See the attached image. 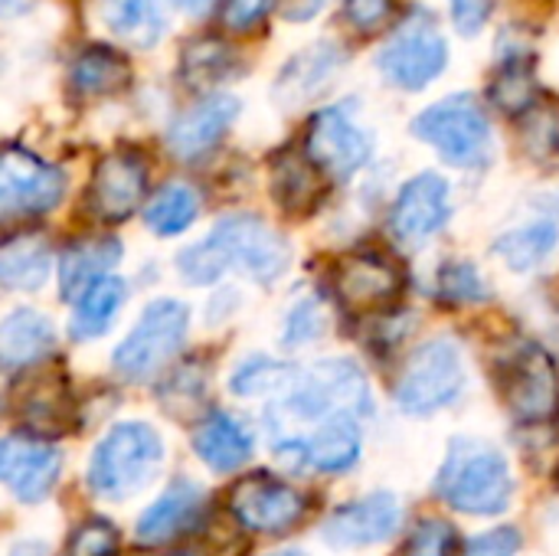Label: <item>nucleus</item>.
Masks as SVG:
<instances>
[{
    "label": "nucleus",
    "instance_id": "nucleus-1",
    "mask_svg": "<svg viewBox=\"0 0 559 556\" xmlns=\"http://www.w3.org/2000/svg\"><path fill=\"white\" fill-rule=\"evenodd\" d=\"M288 242L259 216L233 213L223 216L206 239L187 246L177 256V272L190 285H210L226 272H239L259 285H272L288 272Z\"/></svg>",
    "mask_w": 559,
    "mask_h": 556
},
{
    "label": "nucleus",
    "instance_id": "nucleus-2",
    "mask_svg": "<svg viewBox=\"0 0 559 556\" xmlns=\"http://www.w3.org/2000/svg\"><path fill=\"white\" fill-rule=\"evenodd\" d=\"M436 495L462 514L498 518L511 508L514 475L501 449L481 439H455L436 475Z\"/></svg>",
    "mask_w": 559,
    "mask_h": 556
},
{
    "label": "nucleus",
    "instance_id": "nucleus-3",
    "mask_svg": "<svg viewBox=\"0 0 559 556\" xmlns=\"http://www.w3.org/2000/svg\"><path fill=\"white\" fill-rule=\"evenodd\" d=\"M370 410V383L360 374V367L347 357H331L308 370H295L292 383L275 400L272 416H288L295 423H324L337 413L360 419Z\"/></svg>",
    "mask_w": 559,
    "mask_h": 556
},
{
    "label": "nucleus",
    "instance_id": "nucleus-4",
    "mask_svg": "<svg viewBox=\"0 0 559 556\" xmlns=\"http://www.w3.org/2000/svg\"><path fill=\"white\" fill-rule=\"evenodd\" d=\"M164 462V442L147 423H118L88 459V488L105 501H124L151 485Z\"/></svg>",
    "mask_w": 559,
    "mask_h": 556
},
{
    "label": "nucleus",
    "instance_id": "nucleus-5",
    "mask_svg": "<svg viewBox=\"0 0 559 556\" xmlns=\"http://www.w3.org/2000/svg\"><path fill=\"white\" fill-rule=\"evenodd\" d=\"M465 357L459 341L436 338L413 351L400 380H396V406L409 416H432L452 406L465 390Z\"/></svg>",
    "mask_w": 559,
    "mask_h": 556
},
{
    "label": "nucleus",
    "instance_id": "nucleus-6",
    "mask_svg": "<svg viewBox=\"0 0 559 556\" xmlns=\"http://www.w3.org/2000/svg\"><path fill=\"white\" fill-rule=\"evenodd\" d=\"M413 134L432 144L452 167H481L491 161V125L475 95H449L416 115Z\"/></svg>",
    "mask_w": 559,
    "mask_h": 556
},
{
    "label": "nucleus",
    "instance_id": "nucleus-7",
    "mask_svg": "<svg viewBox=\"0 0 559 556\" xmlns=\"http://www.w3.org/2000/svg\"><path fill=\"white\" fill-rule=\"evenodd\" d=\"M187 328H190V311L183 301L177 298L151 301L138 318V324L131 328V334L118 344L115 370L131 383L151 380L180 351V344L187 341Z\"/></svg>",
    "mask_w": 559,
    "mask_h": 556
},
{
    "label": "nucleus",
    "instance_id": "nucleus-8",
    "mask_svg": "<svg viewBox=\"0 0 559 556\" xmlns=\"http://www.w3.org/2000/svg\"><path fill=\"white\" fill-rule=\"evenodd\" d=\"M498 390L504 406L521 423H540L554 416L559 403V370L550 351L521 341L498 360Z\"/></svg>",
    "mask_w": 559,
    "mask_h": 556
},
{
    "label": "nucleus",
    "instance_id": "nucleus-9",
    "mask_svg": "<svg viewBox=\"0 0 559 556\" xmlns=\"http://www.w3.org/2000/svg\"><path fill=\"white\" fill-rule=\"evenodd\" d=\"M445 62H449V46L439 33V23L426 10H416L413 16H406L403 26L393 33V39L377 56L380 72L393 85L409 88V92L436 82L442 75Z\"/></svg>",
    "mask_w": 559,
    "mask_h": 556
},
{
    "label": "nucleus",
    "instance_id": "nucleus-10",
    "mask_svg": "<svg viewBox=\"0 0 559 556\" xmlns=\"http://www.w3.org/2000/svg\"><path fill=\"white\" fill-rule=\"evenodd\" d=\"M229 511L252 534H288L305 521L308 498L282 478L255 472L233 485Z\"/></svg>",
    "mask_w": 559,
    "mask_h": 556
},
{
    "label": "nucleus",
    "instance_id": "nucleus-11",
    "mask_svg": "<svg viewBox=\"0 0 559 556\" xmlns=\"http://www.w3.org/2000/svg\"><path fill=\"white\" fill-rule=\"evenodd\" d=\"M66 193V174L23 147H0V216L49 213Z\"/></svg>",
    "mask_w": 559,
    "mask_h": 556
},
{
    "label": "nucleus",
    "instance_id": "nucleus-12",
    "mask_svg": "<svg viewBox=\"0 0 559 556\" xmlns=\"http://www.w3.org/2000/svg\"><path fill=\"white\" fill-rule=\"evenodd\" d=\"M403 272L400 265L380 252V249H357L347 252L344 259H337L331 285L341 298V305L347 311H383L386 305H393L403 292Z\"/></svg>",
    "mask_w": 559,
    "mask_h": 556
},
{
    "label": "nucleus",
    "instance_id": "nucleus-13",
    "mask_svg": "<svg viewBox=\"0 0 559 556\" xmlns=\"http://www.w3.org/2000/svg\"><path fill=\"white\" fill-rule=\"evenodd\" d=\"M305 154L311 157V164L321 174H328L334 180H347L370 161V138L347 115L344 105H331L311 118L308 138H305Z\"/></svg>",
    "mask_w": 559,
    "mask_h": 556
},
{
    "label": "nucleus",
    "instance_id": "nucleus-14",
    "mask_svg": "<svg viewBox=\"0 0 559 556\" xmlns=\"http://www.w3.org/2000/svg\"><path fill=\"white\" fill-rule=\"evenodd\" d=\"M452 216L449 184L426 170L406 180L390 206V233L400 246H423L429 242Z\"/></svg>",
    "mask_w": 559,
    "mask_h": 556
},
{
    "label": "nucleus",
    "instance_id": "nucleus-15",
    "mask_svg": "<svg viewBox=\"0 0 559 556\" xmlns=\"http://www.w3.org/2000/svg\"><path fill=\"white\" fill-rule=\"evenodd\" d=\"M403 511L396 495L390 492H373L367 498L347 501L341 505L321 528V537L337 547V551H350V547H373L390 541L400 531Z\"/></svg>",
    "mask_w": 559,
    "mask_h": 556
},
{
    "label": "nucleus",
    "instance_id": "nucleus-16",
    "mask_svg": "<svg viewBox=\"0 0 559 556\" xmlns=\"http://www.w3.org/2000/svg\"><path fill=\"white\" fill-rule=\"evenodd\" d=\"M62 469L59 449L49 442H36L29 436H7L0 439V482L13 492L23 505H39Z\"/></svg>",
    "mask_w": 559,
    "mask_h": 556
},
{
    "label": "nucleus",
    "instance_id": "nucleus-17",
    "mask_svg": "<svg viewBox=\"0 0 559 556\" xmlns=\"http://www.w3.org/2000/svg\"><path fill=\"white\" fill-rule=\"evenodd\" d=\"M147 190V167L134 151H115L108 154L92 177L88 187V206L98 220L118 223L128 220Z\"/></svg>",
    "mask_w": 559,
    "mask_h": 556
},
{
    "label": "nucleus",
    "instance_id": "nucleus-18",
    "mask_svg": "<svg viewBox=\"0 0 559 556\" xmlns=\"http://www.w3.org/2000/svg\"><path fill=\"white\" fill-rule=\"evenodd\" d=\"M239 115V102L233 95H206L200 98L193 108H187L183 115H177V121L167 131V147L174 157L180 161H197L206 151H213L223 134L233 128Z\"/></svg>",
    "mask_w": 559,
    "mask_h": 556
},
{
    "label": "nucleus",
    "instance_id": "nucleus-19",
    "mask_svg": "<svg viewBox=\"0 0 559 556\" xmlns=\"http://www.w3.org/2000/svg\"><path fill=\"white\" fill-rule=\"evenodd\" d=\"M206 508V495L197 482L180 478L174 482L138 521V541L154 547V544H167L187 531H193L203 518Z\"/></svg>",
    "mask_w": 559,
    "mask_h": 556
},
{
    "label": "nucleus",
    "instance_id": "nucleus-20",
    "mask_svg": "<svg viewBox=\"0 0 559 556\" xmlns=\"http://www.w3.org/2000/svg\"><path fill=\"white\" fill-rule=\"evenodd\" d=\"M301 449H305V465L324 475H344L360 462L364 452L360 423L347 413L328 416L324 423L314 426L311 436L301 439Z\"/></svg>",
    "mask_w": 559,
    "mask_h": 556
},
{
    "label": "nucleus",
    "instance_id": "nucleus-21",
    "mask_svg": "<svg viewBox=\"0 0 559 556\" xmlns=\"http://www.w3.org/2000/svg\"><path fill=\"white\" fill-rule=\"evenodd\" d=\"M56 347V328L49 318L29 308H16L0 321V370H23L46 360Z\"/></svg>",
    "mask_w": 559,
    "mask_h": 556
},
{
    "label": "nucleus",
    "instance_id": "nucleus-22",
    "mask_svg": "<svg viewBox=\"0 0 559 556\" xmlns=\"http://www.w3.org/2000/svg\"><path fill=\"white\" fill-rule=\"evenodd\" d=\"M272 197L285 213L305 216L324 200V174L311 164L308 154L292 147L278 151L272 157Z\"/></svg>",
    "mask_w": 559,
    "mask_h": 556
},
{
    "label": "nucleus",
    "instance_id": "nucleus-23",
    "mask_svg": "<svg viewBox=\"0 0 559 556\" xmlns=\"http://www.w3.org/2000/svg\"><path fill=\"white\" fill-rule=\"evenodd\" d=\"M344 62V52L334 43H318L305 52H298L278 75L275 82V98L282 105H301L308 98H314L321 88L331 85V79L337 75Z\"/></svg>",
    "mask_w": 559,
    "mask_h": 556
},
{
    "label": "nucleus",
    "instance_id": "nucleus-24",
    "mask_svg": "<svg viewBox=\"0 0 559 556\" xmlns=\"http://www.w3.org/2000/svg\"><path fill=\"white\" fill-rule=\"evenodd\" d=\"M197 459L213 472H236L252 456V433L229 413L206 416L193 433Z\"/></svg>",
    "mask_w": 559,
    "mask_h": 556
},
{
    "label": "nucleus",
    "instance_id": "nucleus-25",
    "mask_svg": "<svg viewBox=\"0 0 559 556\" xmlns=\"http://www.w3.org/2000/svg\"><path fill=\"white\" fill-rule=\"evenodd\" d=\"M557 249L559 223L554 216L527 220V223L508 229L504 236H498V242H495V256L508 269H514V272H534V269H540Z\"/></svg>",
    "mask_w": 559,
    "mask_h": 556
},
{
    "label": "nucleus",
    "instance_id": "nucleus-26",
    "mask_svg": "<svg viewBox=\"0 0 559 556\" xmlns=\"http://www.w3.org/2000/svg\"><path fill=\"white\" fill-rule=\"evenodd\" d=\"M121 259V242L118 239H85L75 242L62 252L59 259V285L66 298H79L88 285L98 279H108V272Z\"/></svg>",
    "mask_w": 559,
    "mask_h": 556
},
{
    "label": "nucleus",
    "instance_id": "nucleus-27",
    "mask_svg": "<svg viewBox=\"0 0 559 556\" xmlns=\"http://www.w3.org/2000/svg\"><path fill=\"white\" fill-rule=\"evenodd\" d=\"M69 79L79 95L102 98V95L121 92L131 82V66H128V56L111 46H88L75 56Z\"/></svg>",
    "mask_w": 559,
    "mask_h": 556
},
{
    "label": "nucleus",
    "instance_id": "nucleus-28",
    "mask_svg": "<svg viewBox=\"0 0 559 556\" xmlns=\"http://www.w3.org/2000/svg\"><path fill=\"white\" fill-rule=\"evenodd\" d=\"M108 29L131 46H154L167 29V0H105Z\"/></svg>",
    "mask_w": 559,
    "mask_h": 556
},
{
    "label": "nucleus",
    "instance_id": "nucleus-29",
    "mask_svg": "<svg viewBox=\"0 0 559 556\" xmlns=\"http://www.w3.org/2000/svg\"><path fill=\"white\" fill-rule=\"evenodd\" d=\"M128 301V288L121 279H98L95 285H88L79 298H75V308H72V338L79 341H92V338H102L111 324H115V315L121 311V305Z\"/></svg>",
    "mask_w": 559,
    "mask_h": 556
},
{
    "label": "nucleus",
    "instance_id": "nucleus-30",
    "mask_svg": "<svg viewBox=\"0 0 559 556\" xmlns=\"http://www.w3.org/2000/svg\"><path fill=\"white\" fill-rule=\"evenodd\" d=\"M49 246L39 236H20L0 246V282L7 288L36 292L49 279Z\"/></svg>",
    "mask_w": 559,
    "mask_h": 556
},
{
    "label": "nucleus",
    "instance_id": "nucleus-31",
    "mask_svg": "<svg viewBox=\"0 0 559 556\" xmlns=\"http://www.w3.org/2000/svg\"><path fill=\"white\" fill-rule=\"evenodd\" d=\"M197 213H200V193L193 187H187V184H167L147 203L144 223L157 236H177V233L190 229Z\"/></svg>",
    "mask_w": 559,
    "mask_h": 556
},
{
    "label": "nucleus",
    "instance_id": "nucleus-32",
    "mask_svg": "<svg viewBox=\"0 0 559 556\" xmlns=\"http://www.w3.org/2000/svg\"><path fill=\"white\" fill-rule=\"evenodd\" d=\"M233 66H236V52L223 39H213V36L190 39L180 52V72L197 88L216 85L219 79L233 72Z\"/></svg>",
    "mask_w": 559,
    "mask_h": 556
},
{
    "label": "nucleus",
    "instance_id": "nucleus-33",
    "mask_svg": "<svg viewBox=\"0 0 559 556\" xmlns=\"http://www.w3.org/2000/svg\"><path fill=\"white\" fill-rule=\"evenodd\" d=\"M491 98L501 111L511 115H524L534 102H537V85H534V59L524 56H511L501 72L491 82Z\"/></svg>",
    "mask_w": 559,
    "mask_h": 556
},
{
    "label": "nucleus",
    "instance_id": "nucleus-34",
    "mask_svg": "<svg viewBox=\"0 0 559 556\" xmlns=\"http://www.w3.org/2000/svg\"><path fill=\"white\" fill-rule=\"evenodd\" d=\"M295 370L282 367L269 357H249L236 367V374L229 377V387L236 397H282L285 387L292 383Z\"/></svg>",
    "mask_w": 559,
    "mask_h": 556
},
{
    "label": "nucleus",
    "instance_id": "nucleus-35",
    "mask_svg": "<svg viewBox=\"0 0 559 556\" xmlns=\"http://www.w3.org/2000/svg\"><path fill=\"white\" fill-rule=\"evenodd\" d=\"M524 147L537 161L559 157V105L557 102H534L521 121Z\"/></svg>",
    "mask_w": 559,
    "mask_h": 556
},
{
    "label": "nucleus",
    "instance_id": "nucleus-36",
    "mask_svg": "<svg viewBox=\"0 0 559 556\" xmlns=\"http://www.w3.org/2000/svg\"><path fill=\"white\" fill-rule=\"evenodd\" d=\"M436 292L449 305H475L488 298V282L472 262H445L436 275Z\"/></svg>",
    "mask_w": 559,
    "mask_h": 556
},
{
    "label": "nucleus",
    "instance_id": "nucleus-37",
    "mask_svg": "<svg viewBox=\"0 0 559 556\" xmlns=\"http://www.w3.org/2000/svg\"><path fill=\"white\" fill-rule=\"evenodd\" d=\"M324 334V311L314 298H301L292 305L285 328H282V344L285 347H308Z\"/></svg>",
    "mask_w": 559,
    "mask_h": 556
},
{
    "label": "nucleus",
    "instance_id": "nucleus-38",
    "mask_svg": "<svg viewBox=\"0 0 559 556\" xmlns=\"http://www.w3.org/2000/svg\"><path fill=\"white\" fill-rule=\"evenodd\" d=\"M403 556H455V531L439 518H426L406 537Z\"/></svg>",
    "mask_w": 559,
    "mask_h": 556
},
{
    "label": "nucleus",
    "instance_id": "nucleus-39",
    "mask_svg": "<svg viewBox=\"0 0 559 556\" xmlns=\"http://www.w3.org/2000/svg\"><path fill=\"white\" fill-rule=\"evenodd\" d=\"M118 554V531L102 521L92 518L85 524L75 528V534L69 537V556H115Z\"/></svg>",
    "mask_w": 559,
    "mask_h": 556
},
{
    "label": "nucleus",
    "instance_id": "nucleus-40",
    "mask_svg": "<svg viewBox=\"0 0 559 556\" xmlns=\"http://www.w3.org/2000/svg\"><path fill=\"white\" fill-rule=\"evenodd\" d=\"M521 554V534L518 528H491L485 534H475L459 556H518Z\"/></svg>",
    "mask_w": 559,
    "mask_h": 556
},
{
    "label": "nucleus",
    "instance_id": "nucleus-41",
    "mask_svg": "<svg viewBox=\"0 0 559 556\" xmlns=\"http://www.w3.org/2000/svg\"><path fill=\"white\" fill-rule=\"evenodd\" d=\"M272 7H275V0H226L223 3V26H229L236 33L255 29L272 13Z\"/></svg>",
    "mask_w": 559,
    "mask_h": 556
},
{
    "label": "nucleus",
    "instance_id": "nucleus-42",
    "mask_svg": "<svg viewBox=\"0 0 559 556\" xmlns=\"http://www.w3.org/2000/svg\"><path fill=\"white\" fill-rule=\"evenodd\" d=\"M393 10H396V0H344V13L360 33L380 29L393 16Z\"/></svg>",
    "mask_w": 559,
    "mask_h": 556
},
{
    "label": "nucleus",
    "instance_id": "nucleus-43",
    "mask_svg": "<svg viewBox=\"0 0 559 556\" xmlns=\"http://www.w3.org/2000/svg\"><path fill=\"white\" fill-rule=\"evenodd\" d=\"M495 10V0H449L452 23L462 36H475Z\"/></svg>",
    "mask_w": 559,
    "mask_h": 556
},
{
    "label": "nucleus",
    "instance_id": "nucleus-44",
    "mask_svg": "<svg viewBox=\"0 0 559 556\" xmlns=\"http://www.w3.org/2000/svg\"><path fill=\"white\" fill-rule=\"evenodd\" d=\"M328 0H288V20H311Z\"/></svg>",
    "mask_w": 559,
    "mask_h": 556
},
{
    "label": "nucleus",
    "instance_id": "nucleus-45",
    "mask_svg": "<svg viewBox=\"0 0 559 556\" xmlns=\"http://www.w3.org/2000/svg\"><path fill=\"white\" fill-rule=\"evenodd\" d=\"M10 556H49V551L39 541H23L10 551Z\"/></svg>",
    "mask_w": 559,
    "mask_h": 556
},
{
    "label": "nucleus",
    "instance_id": "nucleus-46",
    "mask_svg": "<svg viewBox=\"0 0 559 556\" xmlns=\"http://www.w3.org/2000/svg\"><path fill=\"white\" fill-rule=\"evenodd\" d=\"M29 7V0H0V16H16Z\"/></svg>",
    "mask_w": 559,
    "mask_h": 556
},
{
    "label": "nucleus",
    "instance_id": "nucleus-47",
    "mask_svg": "<svg viewBox=\"0 0 559 556\" xmlns=\"http://www.w3.org/2000/svg\"><path fill=\"white\" fill-rule=\"evenodd\" d=\"M177 7H183V10H190V13H200V10H206L213 0H174Z\"/></svg>",
    "mask_w": 559,
    "mask_h": 556
},
{
    "label": "nucleus",
    "instance_id": "nucleus-48",
    "mask_svg": "<svg viewBox=\"0 0 559 556\" xmlns=\"http://www.w3.org/2000/svg\"><path fill=\"white\" fill-rule=\"evenodd\" d=\"M275 556H301L298 551H285V554H275Z\"/></svg>",
    "mask_w": 559,
    "mask_h": 556
},
{
    "label": "nucleus",
    "instance_id": "nucleus-49",
    "mask_svg": "<svg viewBox=\"0 0 559 556\" xmlns=\"http://www.w3.org/2000/svg\"><path fill=\"white\" fill-rule=\"evenodd\" d=\"M164 556H197V554H164Z\"/></svg>",
    "mask_w": 559,
    "mask_h": 556
}]
</instances>
